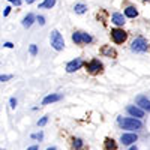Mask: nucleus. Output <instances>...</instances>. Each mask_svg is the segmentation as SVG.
<instances>
[{"mask_svg":"<svg viewBox=\"0 0 150 150\" xmlns=\"http://www.w3.org/2000/svg\"><path fill=\"white\" fill-rule=\"evenodd\" d=\"M119 125L123 128V129H129V131H138L143 128V123L140 119H137V117H119Z\"/></svg>","mask_w":150,"mask_h":150,"instance_id":"1","label":"nucleus"},{"mask_svg":"<svg viewBox=\"0 0 150 150\" xmlns=\"http://www.w3.org/2000/svg\"><path fill=\"white\" fill-rule=\"evenodd\" d=\"M50 41H51V47H53L54 50H57V51L63 50L65 41H63V36L60 35L59 30H53V32H51V38H50Z\"/></svg>","mask_w":150,"mask_h":150,"instance_id":"2","label":"nucleus"},{"mask_svg":"<svg viewBox=\"0 0 150 150\" xmlns=\"http://www.w3.org/2000/svg\"><path fill=\"white\" fill-rule=\"evenodd\" d=\"M131 48L135 53H144V51H147V41L140 36V38H137V39H134Z\"/></svg>","mask_w":150,"mask_h":150,"instance_id":"3","label":"nucleus"},{"mask_svg":"<svg viewBox=\"0 0 150 150\" xmlns=\"http://www.w3.org/2000/svg\"><path fill=\"white\" fill-rule=\"evenodd\" d=\"M72 41L77 45L89 44V42H92V36L87 35V33H83V32H75V33H72Z\"/></svg>","mask_w":150,"mask_h":150,"instance_id":"4","label":"nucleus"},{"mask_svg":"<svg viewBox=\"0 0 150 150\" xmlns=\"http://www.w3.org/2000/svg\"><path fill=\"white\" fill-rule=\"evenodd\" d=\"M111 38L114 39L116 44H122L126 41V32H123L122 29H112L111 30Z\"/></svg>","mask_w":150,"mask_h":150,"instance_id":"5","label":"nucleus"},{"mask_svg":"<svg viewBox=\"0 0 150 150\" xmlns=\"http://www.w3.org/2000/svg\"><path fill=\"white\" fill-rule=\"evenodd\" d=\"M81 66H83V60L81 59H74L66 65V72H69V74L75 72V71H78Z\"/></svg>","mask_w":150,"mask_h":150,"instance_id":"6","label":"nucleus"},{"mask_svg":"<svg viewBox=\"0 0 150 150\" xmlns=\"http://www.w3.org/2000/svg\"><path fill=\"white\" fill-rule=\"evenodd\" d=\"M137 140H138V137H137V134H134V132L123 134V135H122V138H120L122 144H125V146H131V144L135 143Z\"/></svg>","mask_w":150,"mask_h":150,"instance_id":"7","label":"nucleus"},{"mask_svg":"<svg viewBox=\"0 0 150 150\" xmlns=\"http://www.w3.org/2000/svg\"><path fill=\"white\" fill-rule=\"evenodd\" d=\"M87 69H89L90 74H98L99 71L102 69V63H101L98 59H93L92 62H89V63H87Z\"/></svg>","mask_w":150,"mask_h":150,"instance_id":"8","label":"nucleus"},{"mask_svg":"<svg viewBox=\"0 0 150 150\" xmlns=\"http://www.w3.org/2000/svg\"><path fill=\"white\" fill-rule=\"evenodd\" d=\"M126 111L129 112L132 117H137V119L144 117V110H143V108H138V107H135V105H129V107L126 108Z\"/></svg>","mask_w":150,"mask_h":150,"instance_id":"9","label":"nucleus"},{"mask_svg":"<svg viewBox=\"0 0 150 150\" xmlns=\"http://www.w3.org/2000/svg\"><path fill=\"white\" fill-rule=\"evenodd\" d=\"M137 104L140 108H143L144 111H150V99H147L146 96H138L137 98Z\"/></svg>","mask_w":150,"mask_h":150,"instance_id":"10","label":"nucleus"},{"mask_svg":"<svg viewBox=\"0 0 150 150\" xmlns=\"http://www.w3.org/2000/svg\"><path fill=\"white\" fill-rule=\"evenodd\" d=\"M62 99V95H57V93H53V95H48L44 98L42 101V105H48V104H53V102H57Z\"/></svg>","mask_w":150,"mask_h":150,"instance_id":"11","label":"nucleus"},{"mask_svg":"<svg viewBox=\"0 0 150 150\" xmlns=\"http://www.w3.org/2000/svg\"><path fill=\"white\" fill-rule=\"evenodd\" d=\"M111 21L114 24H117V26H123V24H125V17L122 14H119V12H116V14H112Z\"/></svg>","mask_w":150,"mask_h":150,"instance_id":"12","label":"nucleus"},{"mask_svg":"<svg viewBox=\"0 0 150 150\" xmlns=\"http://www.w3.org/2000/svg\"><path fill=\"white\" fill-rule=\"evenodd\" d=\"M125 15L129 17V18H135L137 15H138V11H137L134 6H128L126 9H125Z\"/></svg>","mask_w":150,"mask_h":150,"instance_id":"13","label":"nucleus"},{"mask_svg":"<svg viewBox=\"0 0 150 150\" xmlns=\"http://www.w3.org/2000/svg\"><path fill=\"white\" fill-rule=\"evenodd\" d=\"M33 21H35V15H33V14H29V15L24 17V20H23V26H24V27H30L32 24H33Z\"/></svg>","mask_w":150,"mask_h":150,"instance_id":"14","label":"nucleus"},{"mask_svg":"<svg viewBox=\"0 0 150 150\" xmlns=\"http://www.w3.org/2000/svg\"><path fill=\"white\" fill-rule=\"evenodd\" d=\"M56 5V0H44V2L39 5L41 9H51Z\"/></svg>","mask_w":150,"mask_h":150,"instance_id":"15","label":"nucleus"},{"mask_svg":"<svg viewBox=\"0 0 150 150\" xmlns=\"http://www.w3.org/2000/svg\"><path fill=\"white\" fill-rule=\"evenodd\" d=\"M74 11L77 12V14H84V12L87 11V6L83 5V3H77V5L74 6Z\"/></svg>","mask_w":150,"mask_h":150,"instance_id":"16","label":"nucleus"},{"mask_svg":"<svg viewBox=\"0 0 150 150\" xmlns=\"http://www.w3.org/2000/svg\"><path fill=\"white\" fill-rule=\"evenodd\" d=\"M105 149H107V150H116V143H114V140L107 138V140H105Z\"/></svg>","mask_w":150,"mask_h":150,"instance_id":"17","label":"nucleus"},{"mask_svg":"<svg viewBox=\"0 0 150 150\" xmlns=\"http://www.w3.org/2000/svg\"><path fill=\"white\" fill-rule=\"evenodd\" d=\"M72 146H74L75 150H81V149H83V140H80V138H74Z\"/></svg>","mask_w":150,"mask_h":150,"instance_id":"18","label":"nucleus"},{"mask_svg":"<svg viewBox=\"0 0 150 150\" xmlns=\"http://www.w3.org/2000/svg\"><path fill=\"white\" fill-rule=\"evenodd\" d=\"M102 53H104V54H108L110 57H116V51H114L112 48H108V47L102 50Z\"/></svg>","mask_w":150,"mask_h":150,"instance_id":"19","label":"nucleus"},{"mask_svg":"<svg viewBox=\"0 0 150 150\" xmlns=\"http://www.w3.org/2000/svg\"><path fill=\"white\" fill-rule=\"evenodd\" d=\"M30 54H32V56H36V54H38V47H36L35 44L30 45Z\"/></svg>","mask_w":150,"mask_h":150,"instance_id":"20","label":"nucleus"},{"mask_svg":"<svg viewBox=\"0 0 150 150\" xmlns=\"http://www.w3.org/2000/svg\"><path fill=\"white\" fill-rule=\"evenodd\" d=\"M47 122H48V117H42L39 122H38V126H45Z\"/></svg>","mask_w":150,"mask_h":150,"instance_id":"21","label":"nucleus"},{"mask_svg":"<svg viewBox=\"0 0 150 150\" xmlns=\"http://www.w3.org/2000/svg\"><path fill=\"white\" fill-rule=\"evenodd\" d=\"M32 138H38V140L41 141V140L44 138V134H42V132H39V134H33V135H32Z\"/></svg>","mask_w":150,"mask_h":150,"instance_id":"22","label":"nucleus"},{"mask_svg":"<svg viewBox=\"0 0 150 150\" xmlns=\"http://www.w3.org/2000/svg\"><path fill=\"white\" fill-rule=\"evenodd\" d=\"M11 78H12V75H2V77H0V81L5 83V81H8V80H11Z\"/></svg>","mask_w":150,"mask_h":150,"instance_id":"23","label":"nucleus"},{"mask_svg":"<svg viewBox=\"0 0 150 150\" xmlns=\"http://www.w3.org/2000/svg\"><path fill=\"white\" fill-rule=\"evenodd\" d=\"M9 104H11V108H15V107H17V99H15V98H11Z\"/></svg>","mask_w":150,"mask_h":150,"instance_id":"24","label":"nucleus"},{"mask_svg":"<svg viewBox=\"0 0 150 150\" xmlns=\"http://www.w3.org/2000/svg\"><path fill=\"white\" fill-rule=\"evenodd\" d=\"M8 2H11V3H14L15 6H20V5H21V0H8Z\"/></svg>","mask_w":150,"mask_h":150,"instance_id":"25","label":"nucleus"},{"mask_svg":"<svg viewBox=\"0 0 150 150\" xmlns=\"http://www.w3.org/2000/svg\"><path fill=\"white\" fill-rule=\"evenodd\" d=\"M38 23H39L41 26H44V24H45V18L44 17H38Z\"/></svg>","mask_w":150,"mask_h":150,"instance_id":"26","label":"nucleus"},{"mask_svg":"<svg viewBox=\"0 0 150 150\" xmlns=\"http://www.w3.org/2000/svg\"><path fill=\"white\" fill-rule=\"evenodd\" d=\"M9 12H11V6H6V8H5V12H3V15L8 17V15H9Z\"/></svg>","mask_w":150,"mask_h":150,"instance_id":"27","label":"nucleus"},{"mask_svg":"<svg viewBox=\"0 0 150 150\" xmlns=\"http://www.w3.org/2000/svg\"><path fill=\"white\" fill-rule=\"evenodd\" d=\"M5 47H6V48H12V47H14V44H11V42H6V44H5Z\"/></svg>","mask_w":150,"mask_h":150,"instance_id":"28","label":"nucleus"},{"mask_svg":"<svg viewBox=\"0 0 150 150\" xmlns=\"http://www.w3.org/2000/svg\"><path fill=\"white\" fill-rule=\"evenodd\" d=\"M27 150H38V146H30Z\"/></svg>","mask_w":150,"mask_h":150,"instance_id":"29","label":"nucleus"},{"mask_svg":"<svg viewBox=\"0 0 150 150\" xmlns=\"http://www.w3.org/2000/svg\"><path fill=\"white\" fill-rule=\"evenodd\" d=\"M35 0H26V3H33Z\"/></svg>","mask_w":150,"mask_h":150,"instance_id":"30","label":"nucleus"},{"mask_svg":"<svg viewBox=\"0 0 150 150\" xmlns=\"http://www.w3.org/2000/svg\"><path fill=\"white\" fill-rule=\"evenodd\" d=\"M47 150H56V147H48Z\"/></svg>","mask_w":150,"mask_h":150,"instance_id":"31","label":"nucleus"},{"mask_svg":"<svg viewBox=\"0 0 150 150\" xmlns=\"http://www.w3.org/2000/svg\"><path fill=\"white\" fill-rule=\"evenodd\" d=\"M129 150H137V147H135V146H132V147H131Z\"/></svg>","mask_w":150,"mask_h":150,"instance_id":"32","label":"nucleus"},{"mask_svg":"<svg viewBox=\"0 0 150 150\" xmlns=\"http://www.w3.org/2000/svg\"><path fill=\"white\" fill-rule=\"evenodd\" d=\"M144 2H149V0H144Z\"/></svg>","mask_w":150,"mask_h":150,"instance_id":"33","label":"nucleus"}]
</instances>
